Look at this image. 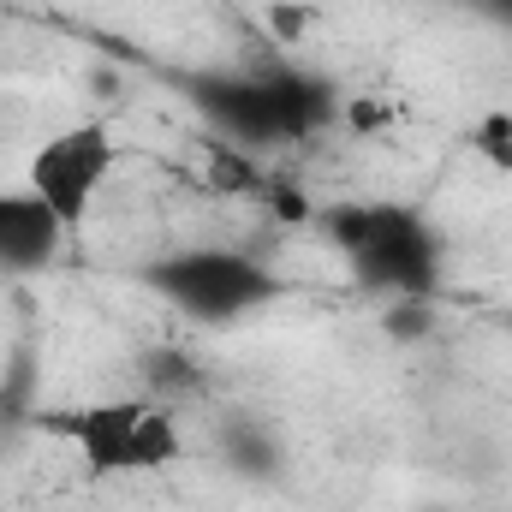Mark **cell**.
Segmentation results:
<instances>
[{
    "instance_id": "cell-3",
    "label": "cell",
    "mask_w": 512,
    "mask_h": 512,
    "mask_svg": "<svg viewBox=\"0 0 512 512\" xmlns=\"http://www.w3.org/2000/svg\"><path fill=\"white\" fill-rule=\"evenodd\" d=\"M42 429L54 441L72 447V459L90 477H149L185 459V423L179 405L155 399V393H131V399H84L66 411H48Z\"/></svg>"
},
{
    "instance_id": "cell-2",
    "label": "cell",
    "mask_w": 512,
    "mask_h": 512,
    "mask_svg": "<svg viewBox=\"0 0 512 512\" xmlns=\"http://www.w3.org/2000/svg\"><path fill=\"white\" fill-rule=\"evenodd\" d=\"M316 233L346 256L352 280L376 298H435L441 292V239L411 203H328Z\"/></svg>"
},
{
    "instance_id": "cell-5",
    "label": "cell",
    "mask_w": 512,
    "mask_h": 512,
    "mask_svg": "<svg viewBox=\"0 0 512 512\" xmlns=\"http://www.w3.org/2000/svg\"><path fill=\"white\" fill-rule=\"evenodd\" d=\"M114 161H120V137L108 120H78V126H60L54 137H42L30 149V167H24V191H36L60 221L66 233H78L102 197V185L114 179Z\"/></svg>"
},
{
    "instance_id": "cell-11",
    "label": "cell",
    "mask_w": 512,
    "mask_h": 512,
    "mask_svg": "<svg viewBox=\"0 0 512 512\" xmlns=\"http://www.w3.org/2000/svg\"><path fill=\"white\" fill-rule=\"evenodd\" d=\"M465 149H471L477 161H489V167L512 173V114H507V108L477 114V120H471V131H465Z\"/></svg>"
},
{
    "instance_id": "cell-8",
    "label": "cell",
    "mask_w": 512,
    "mask_h": 512,
    "mask_svg": "<svg viewBox=\"0 0 512 512\" xmlns=\"http://www.w3.org/2000/svg\"><path fill=\"white\" fill-rule=\"evenodd\" d=\"M221 459H227L233 471H245V477H274L280 441H274L268 429H256V423H227V429H221Z\"/></svg>"
},
{
    "instance_id": "cell-15",
    "label": "cell",
    "mask_w": 512,
    "mask_h": 512,
    "mask_svg": "<svg viewBox=\"0 0 512 512\" xmlns=\"http://www.w3.org/2000/svg\"><path fill=\"white\" fill-rule=\"evenodd\" d=\"M471 6H477L495 30H507V36H512V0H471Z\"/></svg>"
},
{
    "instance_id": "cell-12",
    "label": "cell",
    "mask_w": 512,
    "mask_h": 512,
    "mask_svg": "<svg viewBox=\"0 0 512 512\" xmlns=\"http://www.w3.org/2000/svg\"><path fill=\"white\" fill-rule=\"evenodd\" d=\"M262 209H268L280 227H304V221H316V203H310V191H298V185H292V173H274V179H268Z\"/></svg>"
},
{
    "instance_id": "cell-13",
    "label": "cell",
    "mask_w": 512,
    "mask_h": 512,
    "mask_svg": "<svg viewBox=\"0 0 512 512\" xmlns=\"http://www.w3.org/2000/svg\"><path fill=\"white\" fill-rule=\"evenodd\" d=\"M429 322H435L429 298H387V310H382V328L393 334V340H423Z\"/></svg>"
},
{
    "instance_id": "cell-9",
    "label": "cell",
    "mask_w": 512,
    "mask_h": 512,
    "mask_svg": "<svg viewBox=\"0 0 512 512\" xmlns=\"http://www.w3.org/2000/svg\"><path fill=\"white\" fill-rule=\"evenodd\" d=\"M143 382H149V393H155V399L179 405L185 393H197V387H203V370H197L185 352H173V346L161 352V346H155V352H143Z\"/></svg>"
},
{
    "instance_id": "cell-14",
    "label": "cell",
    "mask_w": 512,
    "mask_h": 512,
    "mask_svg": "<svg viewBox=\"0 0 512 512\" xmlns=\"http://www.w3.org/2000/svg\"><path fill=\"white\" fill-rule=\"evenodd\" d=\"M268 18H274V36H280V42H298V36L310 30V6H274Z\"/></svg>"
},
{
    "instance_id": "cell-1",
    "label": "cell",
    "mask_w": 512,
    "mask_h": 512,
    "mask_svg": "<svg viewBox=\"0 0 512 512\" xmlns=\"http://www.w3.org/2000/svg\"><path fill=\"white\" fill-rule=\"evenodd\" d=\"M191 102L203 108V120L215 137L239 143V149H286V143H310L316 131L340 126V96L328 78L304 72V66H262V72H209V78H185Z\"/></svg>"
},
{
    "instance_id": "cell-16",
    "label": "cell",
    "mask_w": 512,
    "mask_h": 512,
    "mask_svg": "<svg viewBox=\"0 0 512 512\" xmlns=\"http://www.w3.org/2000/svg\"><path fill=\"white\" fill-rule=\"evenodd\" d=\"M507 322H512V316H507Z\"/></svg>"
},
{
    "instance_id": "cell-10",
    "label": "cell",
    "mask_w": 512,
    "mask_h": 512,
    "mask_svg": "<svg viewBox=\"0 0 512 512\" xmlns=\"http://www.w3.org/2000/svg\"><path fill=\"white\" fill-rule=\"evenodd\" d=\"M399 120H405V108L393 96H376V90L340 96V126L352 137H387V131H399Z\"/></svg>"
},
{
    "instance_id": "cell-4",
    "label": "cell",
    "mask_w": 512,
    "mask_h": 512,
    "mask_svg": "<svg viewBox=\"0 0 512 512\" xmlns=\"http://www.w3.org/2000/svg\"><path fill=\"white\" fill-rule=\"evenodd\" d=\"M143 286L161 304H173L185 322H203V328H233L286 292L268 262H256L245 251H221V245H197V251H173L149 262Z\"/></svg>"
},
{
    "instance_id": "cell-6",
    "label": "cell",
    "mask_w": 512,
    "mask_h": 512,
    "mask_svg": "<svg viewBox=\"0 0 512 512\" xmlns=\"http://www.w3.org/2000/svg\"><path fill=\"white\" fill-rule=\"evenodd\" d=\"M66 245V221L36 191H0V274H42Z\"/></svg>"
},
{
    "instance_id": "cell-7",
    "label": "cell",
    "mask_w": 512,
    "mask_h": 512,
    "mask_svg": "<svg viewBox=\"0 0 512 512\" xmlns=\"http://www.w3.org/2000/svg\"><path fill=\"white\" fill-rule=\"evenodd\" d=\"M203 167H209V185H215V191L251 197V203L268 197V179H274V167L256 161V149H239V143H227V137H209V143H203Z\"/></svg>"
}]
</instances>
